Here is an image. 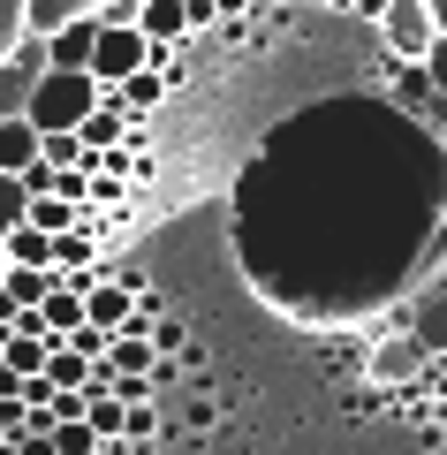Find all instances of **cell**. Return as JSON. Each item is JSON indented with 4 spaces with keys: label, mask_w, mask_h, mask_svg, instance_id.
<instances>
[{
    "label": "cell",
    "mask_w": 447,
    "mask_h": 455,
    "mask_svg": "<svg viewBox=\"0 0 447 455\" xmlns=\"http://www.w3.org/2000/svg\"><path fill=\"white\" fill-rule=\"evenodd\" d=\"M92 107H99V84L84 76V68H38L31 99H23V122L46 137V130H76Z\"/></svg>",
    "instance_id": "1"
},
{
    "label": "cell",
    "mask_w": 447,
    "mask_h": 455,
    "mask_svg": "<svg viewBox=\"0 0 447 455\" xmlns=\"http://www.w3.org/2000/svg\"><path fill=\"white\" fill-rule=\"evenodd\" d=\"M379 38L395 61H432L440 53V16H432V0H387L379 8Z\"/></svg>",
    "instance_id": "2"
},
{
    "label": "cell",
    "mask_w": 447,
    "mask_h": 455,
    "mask_svg": "<svg viewBox=\"0 0 447 455\" xmlns=\"http://www.w3.org/2000/svg\"><path fill=\"white\" fill-rule=\"evenodd\" d=\"M38 68H46V38H38V31H23L16 46L0 53V122H16V114H23V99H31Z\"/></svg>",
    "instance_id": "3"
},
{
    "label": "cell",
    "mask_w": 447,
    "mask_h": 455,
    "mask_svg": "<svg viewBox=\"0 0 447 455\" xmlns=\"http://www.w3.org/2000/svg\"><path fill=\"white\" fill-rule=\"evenodd\" d=\"M129 68H144V38H137V31H122V23H99V38H92V61H84V76H92L99 92H114V84H122Z\"/></svg>",
    "instance_id": "4"
},
{
    "label": "cell",
    "mask_w": 447,
    "mask_h": 455,
    "mask_svg": "<svg viewBox=\"0 0 447 455\" xmlns=\"http://www.w3.org/2000/svg\"><path fill=\"white\" fill-rule=\"evenodd\" d=\"M92 38H99V16H76L61 31H46V68H84L92 61Z\"/></svg>",
    "instance_id": "5"
},
{
    "label": "cell",
    "mask_w": 447,
    "mask_h": 455,
    "mask_svg": "<svg viewBox=\"0 0 447 455\" xmlns=\"http://www.w3.org/2000/svg\"><path fill=\"white\" fill-rule=\"evenodd\" d=\"M137 38H144V46H182V38H190L182 0H144V8H137Z\"/></svg>",
    "instance_id": "6"
},
{
    "label": "cell",
    "mask_w": 447,
    "mask_h": 455,
    "mask_svg": "<svg viewBox=\"0 0 447 455\" xmlns=\"http://www.w3.org/2000/svg\"><path fill=\"white\" fill-rule=\"evenodd\" d=\"M76 16H99V0H23V31H61V23H76Z\"/></svg>",
    "instance_id": "7"
},
{
    "label": "cell",
    "mask_w": 447,
    "mask_h": 455,
    "mask_svg": "<svg viewBox=\"0 0 447 455\" xmlns=\"http://www.w3.org/2000/svg\"><path fill=\"white\" fill-rule=\"evenodd\" d=\"M0 259L8 266H53V235H38L31 220H16L8 235H0Z\"/></svg>",
    "instance_id": "8"
},
{
    "label": "cell",
    "mask_w": 447,
    "mask_h": 455,
    "mask_svg": "<svg viewBox=\"0 0 447 455\" xmlns=\"http://www.w3.org/2000/svg\"><path fill=\"white\" fill-rule=\"evenodd\" d=\"M395 99H402L410 114H425V122H440V92H432V61L402 68V76H395Z\"/></svg>",
    "instance_id": "9"
},
{
    "label": "cell",
    "mask_w": 447,
    "mask_h": 455,
    "mask_svg": "<svg viewBox=\"0 0 447 455\" xmlns=\"http://www.w3.org/2000/svg\"><path fill=\"white\" fill-rule=\"evenodd\" d=\"M31 160H38V130L23 122V114H16V122H0V175H23Z\"/></svg>",
    "instance_id": "10"
},
{
    "label": "cell",
    "mask_w": 447,
    "mask_h": 455,
    "mask_svg": "<svg viewBox=\"0 0 447 455\" xmlns=\"http://www.w3.org/2000/svg\"><path fill=\"white\" fill-rule=\"evenodd\" d=\"M417 364H425V349H417V341H387L379 357H371V379L402 387V379H417Z\"/></svg>",
    "instance_id": "11"
},
{
    "label": "cell",
    "mask_w": 447,
    "mask_h": 455,
    "mask_svg": "<svg viewBox=\"0 0 447 455\" xmlns=\"http://www.w3.org/2000/svg\"><path fill=\"white\" fill-rule=\"evenodd\" d=\"M46 349H53L46 334H0V364H8V372H38Z\"/></svg>",
    "instance_id": "12"
},
{
    "label": "cell",
    "mask_w": 447,
    "mask_h": 455,
    "mask_svg": "<svg viewBox=\"0 0 447 455\" xmlns=\"http://www.w3.org/2000/svg\"><path fill=\"white\" fill-rule=\"evenodd\" d=\"M160 92H167V84H160V68H129V76L114 84V99H122L129 114H144V107H160Z\"/></svg>",
    "instance_id": "13"
},
{
    "label": "cell",
    "mask_w": 447,
    "mask_h": 455,
    "mask_svg": "<svg viewBox=\"0 0 447 455\" xmlns=\"http://www.w3.org/2000/svg\"><path fill=\"white\" fill-rule=\"evenodd\" d=\"M92 259H99L92 228H61V235H53V266H61V274H68V266H92Z\"/></svg>",
    "instance_id": "14"
},
{
    "label": "cell",
    "mask_w": 447,
    "mask_h": 455,
    "mask_svg": "<svg viewBox=\"0 0 447 455\" xmlns=\"http://www.w3.org/2000/svg\"><path fill=\"white\" fill-rule=\"evenodd\" d=\"M182 341H190V326H182L175 311H152V326H144V349H152V357H175Z\"/></svg>",
    "instance_id": "15"
},
{
    "label": "cell",
    "mask_w": 447,
    "mask_h": 455,
    "mask_svg": "<svg viewBox=\"0 0 447 455\" xmlns=\"http://www.w3.org/2000/svg\"><path fill=\"white\" fill-rule=\"evenodd\" d=\"M38 372H46L53 387H84V379H92V364H84L76 349H61V341H53V349H46V364H38Z\"/></svg>",
    "instance_id": "16"
},
{
    "label": "cell",
    "mask_w": 447,
    "mask_h": 455,
    "mask_svg": "<svg viewBox=\"0 0 447 455\" xmlns=\"http://www.w3.org/2000/svg\"><path fill=\"white\" fill-rule=\"evenodd\" d=\"M23 205H31V190H23L16 175H0V235H8V228L23 220Z\"/></svg>",
    "instance_id": "17"
},
{
    "label": "cell",
    "mask_w": 447,
    "mask_h": 455,
    "mask_svg": "<svg viewBox=\"0 0 447 455\" xmlns=\"http://www.w3.org/2000/svg\"><path fill=\"white\" fill-rule=\"evenodd\" d=\"M61 349H76V357L92 364L99 349H107V334H99V326H68V334H61Z\"/></svg>",
    "instance_id": "18"
},
{
    "label": "cell",
    "mask_w": 447,
    "mask_h": 455,
    "mask_svg": "<svg viewBox=\"0 0 447 455\" xmlns=\"http://www.w3.org/2000/svg\"><path fill=\"white\" fill-rule=\"evenodd\" d=\"M23 38V0H0V53Z\"/></svg>",
    "instance_id": "19"
},
{
    "label": "cell",
    "mask_w": 447,
    "mask_h": 455,
    "mask_svg": "<svg viewBox=\"0 0 447 455\" xmlns=\"http://www.w3.org/2000/svg\"><path fill=\"white\" fill-rule=\"evenodd\" d=\"M341 8H356V16H371V23H379V8H387V0H341Z\"/></svg>",
    "instance_id": "20"
},
{
    "label": "cell",
    "mask_w": 447,
    "mask_h": 455,
    "mask_svg": "<svg viewBox=\"0 0 447 455\" xmlns=\"http://www.w3.org/2000/svg\"><path fill=\"white\" fill-rule=\"evenodd\" d=\"M0 274H8V259H0Z\"/></svg>",
    "instance_id": "21"
}]
</instances>
